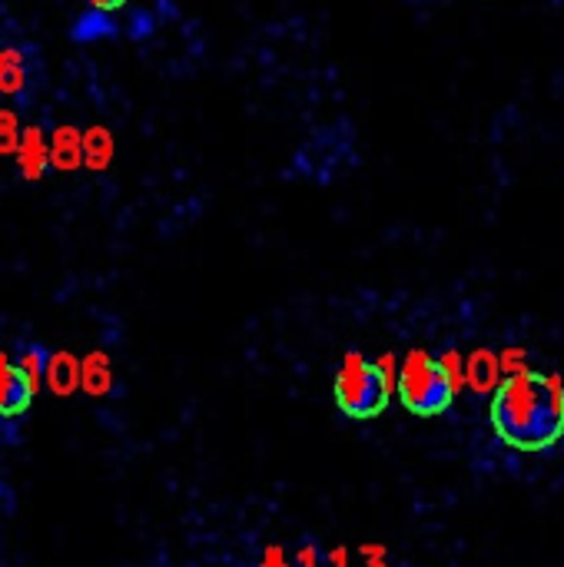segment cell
Wrapping results in <instances>:
<instances>
[{
	"mask_svg": "<svg viewBox=\"0 0 564 567\" xmlns=\"http://www.w3.org/2000/svg\"><path fill=\"white\" fill-rule=\"evenodd\" d=\"M489 415L505 445L529 455L548 452L564 439V382L532 369L512 372L495 385Z\"/></svg>",
	"mask_w": 564,
	"mask_h": 567,
	"instance_id": "obj_1",
	"label": "cell"
},
{
	"mask_svg": "<svg viewBox=\"0 0 564 567\" xmlns=\"http://www.w3.org/2000/svg\"><path fill=\"white\" fill-rule=\"evenodd\" d=\"M336 405L342 415L356 419V422H369L379 419L396 392V385L386 379V372L379 369V362H369L359 352H349L336 372Z\"/></svg>",
	"mask_w": 564,
	"mask_h": 567,
	"instance_id": "obj_2",
	"label": "cell"
},
{
	"mask_svg": "<svg viewBox=\"0 0 564 567\" xmlns=\"http://www.w3.org/2000/svg\"><path fill=\"white\" fill-rule=\"evenodd\" d=\"M396 392L402 399V405L419 415V419H435L442 415L452 399H455V389L442 369L439 359H432L429 352L416 349L406 355L402 369L396 372Z\"/></svg>",
	"mask_w": 564,
	"mask_h": 567,
	"instance_id": "obj_3",
	"label": "cell"
},
{
	"mask_svg": "<svg viewBox=\"0 0 564 567\" xmlns=\"http://www.w3.org/2000/svg\"><path fill=\"white\" fill-rule=\"evenodd\" d=\"M33 395H37V389L20 372V365L13 362V355L0 352V442L7 435H13L17 422L30 412Z\"/></svg>",
	"mask_w": 564,
	"mask_h": 567,
	"instance_id": "obj_4",
	"label": "cell"
},
{
	"mask_svg": "<svg viewBox=\"0 0 564 567\" xmlns=\"http://www.w3.org/2000/svg\"><path fill=\"white\" fill-rule=\"evenodd\" d=\"M17 169L23 179L40 183L43 173L50 169V146H47V133L40 126H23L20 130V143H17Z\"/></svg>",
	"mask_w": 564,
	"mask_h": 567,
	"instance_id": "obj_5",
	"label": "cell"
},
{
	"mask_svg": "<svg viewBox=\"0 0 564 567\" xmlns=\"http://www.w3.org/2000/svg\"><path fill=\"white\" fill-rule=\"evenodd\" d=\"M83 130L63 123L57 126L50 136H47V146H50V166L60 169V173H73L83 166V143H80Z\"/></svg>",
	"mask_w": 564,
	"mask_h": 567,
	"instance_id": "obj_6",
	"label": "cell"
},
{
	"mask_svg": "<svg viewBox=\"0 0 564 567\" xmlns=\"http://www.w3.org/2000/svg\"><path fill=\"white\" fill-rule=\"evenodd\" d=\"M80 143H83V166H86L90 173H103V169L113 163L116 143H113V133H110L103 123L83 130Z\"/></svg>",
	"mask_w": 564,
	"mask_h": 567,
	"instance_id": "obj_7",
	"label": "cell"
},
{
	"mask_svg": "<svg viewBox=\"0 0 564 567\" xmlns=\"http://www.w3.org/2000/svg\"><path fill=\"white\" fill-rule=\"evenodd\" d=\"M27 90V63L23 53L7 47L0 50V93L3 96H20Z\"/></svg>",
	"mask_w": 564,
	"mask_h": 567,
	"instance_id": "obj_8",
	"label": "cell"
},
{
	"mask_svg": "<svg viewBox=\"0 0 564 567\" xmlns=\"http://www.w3.org/2000/svg\"><path fill=\"white\" fill-rule=\"evenodd\" d=\"M13 362L20 365V372L33 382V389L43 382V375H47V369H50V352L40 346V342H20V349H17V355H13Z\"/></svg>",
	"mask_w": 564,
	"mask_h": 567,
	"instance_id": "obj_9",
	"label": "cell"
},
{
	"mask_svg": "<svg viewBox=\"0 0 564 567\" xmlns=\"http://www.w3.org/2000/svg\"><path fill=\"white\" fill-rule=\"evenodd\" d=\"M499 375H502V369H499V359L492 355V352H479V355H472V362H469V379L475 382V389H492V385H499Z\"/></svg>",
	"mask_w": 564,
	"mask_h": 567,
	"instance_id": "obj_10",
	"label": "cell"
},
{
	"mask_svg": "<svg viewBox=\"0 0 564 567\" xmlns=\"http://www.w3.org/2000/svg\"><path fill=\"white\" fill-rule=\"evenodd\" d=\"M20 120L13 110L0 106V156H13L17 153V143H20Z\"/></svg>",
	"mask_w": 564,
	"mask_h": 567,
	"instance_id": "obj_11",
	"label": "cell"
},
{
	"mask_svg": "<svg viewBox=\"0 0 564 567\" xmlns=\"http://www.w3.org/2000/svg\"><path fill=\"white\" fill-rule=\"evenodd\" d=\"M293 567H326V558H322V551L309 542V545H302V548L296 551Z\"/></svg>",
	"mask_w": 564,
	"mask_h": 567,
	"instance_id": "obj_12",
	"label": "cell"
},
{
	"mask_svg": "<svg viewBox=\"0 0 564 567\" xmlns=\"http://www.w3.org/2000/svg\"><path fill=\"white\" fill-rule=\"evenodd\" d=\"M259 567H293V561H286V555H283L279 548H269V551L263 555Z\"/></svg>",
	"mask_w": 564,
	"mask_h": 567,
	"instance_id": "obj_13",
	"label": "cell"
},
{
	"mask_svg": "<svg viewBox=\"0 0 564 567\" xmlns=\"http://www.w3.org/2000/svg\"><path fill=\"white\" fill-rule=\"evenodd\" d=\"M90 3H93L96 10H120L126 0H90Z\"/></svg>",
	"mask_w": 564,
	"mask_h": 567,
	"instance_id": "obj_14",
	"label": "cell"
}]
</instances>
